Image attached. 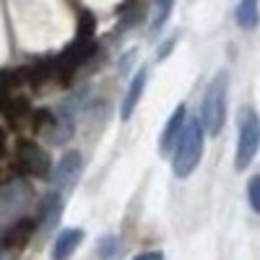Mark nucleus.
Wrapping results in <instances>:
<instances>
[{
    "label": "nucleus",
    "mask_w": 260,
    "mask_h": 260,
    "mask_svg": "<svg viewBox=\"0 0 260 260\" xmlns=\"http://www.w3.org/2000/svg\"><path fill=\"white\" fill-rule=\"evenodd\" d=\"M260 146V120L252 110H242L240 120V143H237V169H247Z\"/></svg>",
    "instance_id": "3"
},
{
    "label": "nucleus",
    "mask_w": 260,
    "mask_h": 260,
    "mask_svg": "<svg viewBox=\"0 0 260 260\" xmlns=\"http://www.w3.org/2000/svg\"><path fill=\"white\" fill-rule=\"evenodd\" d=\"M203 125L198 117H187L180 136H177V148H175V159H172V169L177 177H187L190 172H195V167L201 164V154H203Z\"/></svg>",
    "instance_id": "1"
},
{
    "label": "nucleus",
    "mask_w": 260,
    "mask_h": 260,
    "mask_svg": "<svg viewBox=\"0 0 260 260\" xmlns=\"http://www.w3.org/2000/svg\"><path fill=\"white\" fill-rule=\"evenodd\" d=\"M18 167L24 175H31V177H47L50 169H52V161L47 156V151L42 148L39 143L34 141H21L18 143Z\"/></svg>",
    "instance_id": "4"
},
{
    "label": "nucleus",
    "mask_w": 260,
    "mask_h": 260,
    "mask_svg": "<svg viewBox=\"0 0 260 260\" xmlns=\"http://www.w3.org/2000/svg\"><path fill=\"white\" fill-rule=\"evenodd\" d=\"M57 216H60V198H57V192H52L42 201V221H45V229H50L57 221Z\"/></svg>",
    "instance_id": "12"
},
{
    "label": "nucleus",
    "mask_w": 260,
    "mask_h": 260,
    "mask_svg": "<svg viewBox=\"0 0 260 260\" xmlns=\"http://www.w3.org/2000/svg\"><path fill=\"white\" fill-rule=\"evenodd\" d=\"M133 260H164V255H161L159 250H151V252H141V255H136Z\"/></svg>",
    "instance_id": "16"
},
{
    "label": "nucleus",
    "mask_w": 260,
    "mask_h": 260,
    "mask_svg": "<svg viewBox=\"0 0 260 260\" xmlns=\"http://www.w3.org/2000/svg\"><path fill=\"white\" fill-rule=\"evenodd\" d=\"M226 91H229V76L221 71L208 83V89L203 94V107H201V125H203V133H208V138H216L224 127Z\"/></svg>",
    "instance_id": "2"
},
{
    "label": "nucleus",
    "mask_w": 260,
    "mask_h": 260,
    "mask_svg": "<svg viewBox=\"0 0 260 260\" xmlns=\"http://www.w3.org/2000/svg\"><path fill=\"white\" fill-rule=\"evenodd\" d=\"M247 198H250V206L260 213V175H255L247 185Z\"/></svg>",
    "instance_id": "15"
},
{
    "label": "nucleus",
    "mask_w": 260,
    "mask_h": 260,
    "mask_svg": "<svg viewBox=\"0 0 260 260\" xmlns=\"http://www.w3.org/2000/svg\"><path fill=\"white\" fill-rule=\"evenodd\" d=\"M81 240H83L81 229H62L52 245V260H68L76 252V247L81 245Z\"/></svg>",
    "instance_id": "6"
},
{
    "label": "nucleus",
    "mask_w": 260,
    "mask_h": 260,
    "mask_svg": "<svg viewBox=\"0 0 260 260\" xmlns=\"http://www.w3.org/2000/svg\"><path fill=\"white\" fill-rule=\"evenodd\" d=\"M34 229H37V224H34L31 219H21V221H16V224L3 234V247H8V250H13V247H24V245L29 242V237L34 234Z\"/></svg>",
    "instance_id": "9"
},
{
    "label": "nucleus",
    "mask_w": 260,
    "mask_h": 260,
    "mask_svg": "<svg viewBox=\"0 0 260 260\" xmlns=\"http://www.w3.org/2000/svg\"><path fill=\"white\" fill-rule=\"evenodd\" d=\"M146 81H148V68H141V71L136 73L133 83H130L127 94H125V102H122V120H127L130 115L136 112V107H138V102H141V94H143V89H146Z\"/></svg>",
    "instance_id": "8"
},
{
    "label": "nucleus",
    "mask_w": 260,
    "mask_h": 260,
    "mask_svg": "<svg viewBox=\"0 0 260 260\" xmlns=\"http://www.w3.org/2000/svg\"><path fill=\"white\" fill-rule=\"evenodd\" d=\"M29 195V187L26 185H21V182H11L3 187V192H0V206L8 208V206H18V203H24V198Z\"/></svg>",
    "instance_id": "11"
},
{
    "label": "nucleus",
    "mask_w": 260,
    "mask_h": 260,
    "mask_svg": "<svg viewBox=\"0 0 260 260\" xmlns=\"http://www.w3.org/2000/svg\"><path fill=\"white\" fill-rule=\"evenodd\" d=\"M6 151V136H3V130H0V154Z\"/></svg>",
    "instance_id": "17"
},
{
    "label": "nucleus",
    "mask_w": 260,
    "mask_h": 260,
    "mask_svg": "<svg viewBox=\"0 0 260 260\" xmlns=\"http://www.w3.org/2000/svg\"><path fill=\"white\" fill-rule=\"evenodd\" d=\"M182 125H185V104H180L177 110L172 112L169 122H167L164 130H161V141H159V151H161V154H167V151L175 146V141H177V136H180Z\"/></svg>",
    "instance_id": "7"
},
{
    "label": "nucleus",
    "mask_w": 260,
    "mask_h": 260,
    "mask_svg": "<svg viewBox=\"0 0 260 260\" xmlns=\"http://www.w3.org/2000/svg\"><path fill=\"white\" fill-rule=\"evenodd\" d=\"M172 8H175V0H156V13H154V31H159L167 18L172 13Z\"/></svg>",
    "instance_id": "13"
},
{
    "label": "nucleus",
    "mask_w": 260,
    "mask_h": 260,
    "mask_svg": "<svg viewBox=\"0 0 260 260\" xmlns=\"http://www.w3.org/2000/svg\"><path fill=\"white\" fill-rule=\"evenodd\" d=\"M117 250H120V242L115 240V237H107V240H102V245H99V255L104 260H115Z\"/></svg>",
    "instance_id": "14"
},
{
    "label": "nucleus",
    "mask_w": 260,
    "mask_h": 260,
    "mask_svg": "<svg viewBox=\"0 0 260 260\" xmlns=\"http://www.w3.org/2000/svg\"><path fill=\"white\" fill-rule=\"evenodd\" d=\"M260 21V6L257 0H240V6H237V24L242 29H255Z\"/></svg>",
    "instance_id": "10"
},
{
    "label": "nucleus",
    "mask_w": 260,
    "mask_h": 260,
    "mask_svg": "<svg viewBox=\"0 0 260 260\" xmlns=\"http://www.w3.org/2000/svg\"><path fill=\"white\" fill-rule=\"evenodd\" d=\"M81 167H83L81 154H78V151H68V154L60 159L57 169H55V182L60 187H71L78 180V175H81Z\"/></svg>",
    "instance_id": "5"
}]
</instances>
